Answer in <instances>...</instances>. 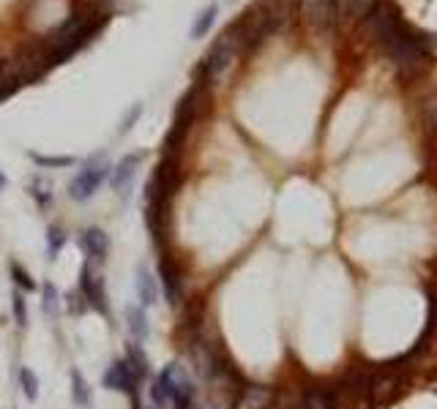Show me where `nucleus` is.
Segmentation results:
<instances>
[{
	"mask_svg": "<svg viewBox=\"0 0 437 409\" xmlns=\"http://www.w3.org/2000/svg\"><path fill=\"white\" fill-rule=\"evenodd\" d=\"M104 22H107V11H101L96 6L82 3L80 8H74L71 17L63 22L58 31H52L50 36L41 38V44L50 52V63L58 65L63 61H68L82 44H88L94 38Z\"/></svg>",
	"mask_w": 437,
	"mask_h": 409,
	"instance_id": "1",
	"label": "nucleus"
},
{
	"mask_svg": "<svg viewBox=\"0 0 437 409\" xmlns=\"http://www.w3.org/2000/svg\"><path fill=\"white\" fill-rule=\"evenodd\" d=\"M274 33L271 28V20H268V14H265V8L257 3V6H249L235 22H230L227 25V31L221 33L230 44H232V49L241 55V52H251V49H257L268 36Z\"/></svg>",
	"mask_w": 437,
	"mask_h": 409,
	"instance_id": "2",
	"label": "nucleus"
},
{
	"mask_svg": "<svg viewBox=\"0 0 437 409\" xmlns=\"http://www.w3.org/2000/svg\"><path fill=\"white\" fill-rule=\"evenodd\" d=\"M383 47H385L391 63L397 65L402 74H421V71L427 68V63H429V61H427V58H429L427 41L418 38L407 25H402Z\"/></svg>",
	"mask_w": 437,
	"mask_h": 409,
	"instance_id": "3",
	"label": "nucleus"
},
{
	"mask_svg": "<svg viewBox=\"0 0 437 409\" xmlns=\"http://www.w3.org/2000/svg\"><path fill=\"white\" fill-rule=\"evenodd\" d=\"M142 219H145V226L151 232L156 252L170 254L167 252V246H170V199L161 196L151 180H148L145 196H142Z\"/></svg>",
	"mask_w": 437,
	"mask_h": 409,
	"instance_id": "4",
	"label": "nucleus"
},
{
	"mask_svg": "<svg viewBox=\"0 0 437 409\" xmlns=\"http://www.w3.org/2000/svg\"><path fill=\"white\" fill-rule=\"evenodd\" d=\"M110 175H112V167H110V161H107V153H96V156L88 158V161L80 167V172L71 178V183H68V196H71L74 202H88V199H94L96 191L101 189V183L110 180Z\"/></svg>",
	"mask_w": 437,
	"mask_h": 409,
	"instance_id": "5",
	"label": "nucleus"
},
{
	"mask_svg": "<svg viewBox=\"0 0 437 409\" xmlns=\"http://www.w3.org/2000/svg\"><path fill=\"white\" fill-rule=\"evenodd\" d=\"M11 63V71H14V77L20 79V85H31V82H38L50 68V52H47V47L41 44V41H33L28 47H22L17 55H14V61H8Z\"/></svg>",
	"mask_w": 437,
	"mask_h": 409,
	"instance_id": "6",
	"label": "nucleus"
},
{
	"mask_svg": "<svg viewBox=\"0 0 437 409\" xmlns=\"http://www.w3.org/2000/svg\"><path fill=\"white\" fill-rule=\"evenodd\" d=\"M405 22H402V14H399V8L391 3V0H377L375 8L366 14V20H364V28L366 33L380 41V44H385L394 33L399 31Z\"/></svg>",
	"mask_w": 437,
	"mask_h": 409,
	"instance_id": "7",
	"label": "nucleus"
},
{
	"mask_svg": "<svg viewBox=\"0 0 437 409\" xmlns=\"http://www.w3.org/2000/svg\"><path fill=\"white\" fill-rule=\"evenodd\" d=\"M140 382H142V379L131 371V366L126 363V357L112 360L110 369H107L104 377H101V385H104L107 390H112V393H126V396L131 399V407L134 409H140Z\"/></svg>",
	"mask_w": 437,
	"mask_h": 409,
	"instance_id": "8",
	"label": "nucleus"
},
{
	"mask_svg": "<svg viewBox=\"0 0 437 409\" xmlns=\"http://www.w3.org/2000/svg\"><path fill=\"white\" fill-rule=\"evenodd\" d=\"M80 295L85 298L88 309L91 311H98L110 319V298H107V289H104V279L94 270V262H82L80 268V284H77Z\"/></svg>",
	"mask_w": 437,
	"mask_h": 409,
	"instance_id": "9",
	"label": "nucleus"
},
{
	"mask_svg": "<svg viewBox=\"0 0 437 409\" xmlns=\"http://www.w3.org/2000/svg\"><path fill=\"white\" fill-rule=\"evenodd\" d=\"M301 20L317 33H331L339 22L336 0H301Z\"/></svg>",
	"mask_w": 437,
	"mask_h": 409,
	"instance_id": "10",
	"label": "nucleus"
},
{
	"mask_svg": "<svg viewBox=\"0 0 437 409\" xmlns=\"http://www.w3.org/2000/svg\"><path fill=\"white\" fill-rule=\"evenodd\" d=\"M158 286H161L170 306L181 303V298H184V270L170 254H161V259H158Z\"/></svg>",
	"mask_w": 437,
	"mask_h": 409,
	"instance_id": "11",
	"label": "nucleus"
},
{
	"mask_svg": "<svg viewBox=\"0 0 437 409\" xmlns=\"http://www.w3.org/2000/svg\"><path fill=\"white\" fill-rule=\"evenodd\" d=\"M178 363H170L158 371L156 377L151 379V387H148V396H151V404L154 409H167L172 407L175 401V393H178Z\"/></svg>",
	"mask_w": 437,
	"mask_h": 409,
	"instance_id": "12",
	"label": "nucleus"
},
{
	"mask_svg": "<svg viewBox=\"0 0 437 409\" xmlns=\"http://www.w3.org/2000/svg\"><path fill=\"white\" fill-rule=\"evenodd\" d=\"M274 404H276V387L246 379L232 401V409H274Z\"/></svg>",
	"mask_w": 437,
	"mask_h": 409,
	"instance_id": "13",
	"label": "nucleus"
},
{
	"mask_svg": "<svg viewBox=\"0 0 437 409\" xmlns=\"http://www.w3.org/2000/svg\"><path fill=\"white\" fill-rule=\"evenodd\" d=\"M142 161H145V153H126V156L112 167L110 183H112V189H115V194H118L121 199H128L131 186H134V178H137Z\"/></svg>",
	"mask_w": 437,
	"mask_h": 409,
	"instance_id": "14",
	"label": "nucleus"
},
{
	"mask_svg": "<svg viewBox=\"0 0 437 409\" xmlns=\"http://www.w3.org/2000/svg\"><path fill=\"white\" fill-rule=\"evenodd\" d=\"M181 180H184V175H181V158H161L156 172H154V178H151V183L158 189V194L167 196L170 202H172V196L181 189Z\"/></svg>",
	"mask_w": 437,
	"mask_h": 409,
	"instance_id": "15",
	"label": "nucleus"
},
{
	"mask_svg": "<svg viewBox=\"0 0 437 409\" xmlns=\"http://www.w3.org/2000/svg\"><path fill=\"white\" fill-rule=\"evenodd\" d=\"M301 409H339V387L314 382L301 390Z\"/></svg>",
	"mask_w": 437,
	"mask_h": 409,
	"instance_id": "16",
	"label": "nucleus"
},
{
	"mask_svg": "<svg viewBox=\"0 0 437 409\" xmlns=\"http://www.w3.org/2000/svg\"><path fill=\"white\" fill-rule=\"evenodd\" d=\"M77 240H80V249H82L88 262H101V265H104V259H107L112 243H110V235H107L101 226H88V229H82Z\"/></svg>",
	"mask_w": 437,
	"mask_h": 409,
	"instance_id": "17",
	"label": "nucleus"
},
{
	"mask_svg": "<svg viewBox=\"0 0 437 409\" xmlns=\"http://www.w3.org/2000/svg\"><path fill=\"white\" fill-rule=\"evenodd\" d=\"M235 49H232V44L224 38V36H218L216 41L211 44V49H208V55H205V61H202V65L208 68V74L211 77H218L221 71H227L230 68V63L235 61Z\"/></svg>",
	"mask_w": 437,
	"mask_h": 409,
	"instance_id": "18",
	"label": "nucleus"
},
{
	"mask_svg": "<svg viewBox=\"0 0 437 409\" xmlns=\"http://www.w3.org/2000/svg\"><path fill=\"white\" fill-rule=\"evenodd\" d=\"M134 292H137V300L142 309H151L158 303V281L154 279V273L145 268V262L137 265V273H134Z\"/></svg>",
	"mask_w": 437,
	"mask_h": 409,
	"instance_id": "19",
	"label": "nucleus"
},
{
	"mask_svg": "<svg viewBox=\"0 0 437 409\" xmlns=\"http://www.w3.org/2000/svg\"><path fill=\"white\" fill-rule=\"evenodd\" d=\"M260 6L265 8L268 20H271V28L274 33L284 31L290 22H292V14H295V0H260Z\"/></svg>",
	"mask_w": 437,
	"mask_h": 409,
	"instance_id": "20",
	"label": "nucleus"
},
{
	"mask_svg": "<svg viewBox=\"0 0 437 409\" xmlns=\"http://www.w3.org/2000/svg\"><path fill=\"white\" fill-rule=\"evenodd\" d=\"M126 327L131 333V341L142 344L148 336H151V325H148V314L145 309L137 303V306H126Z\"/></svg>",
	"mask_w": 437,
	"mask_h": 409,
	"instance_id": "21",
	"label": "nucleus"
},
{
	"mask_svg": "<svg viewBox=\"0 0 437 409\" xmlns=\"http://www.w3.org/2000/svg\"><path fill=\"white\" fill-rule=\"evenodd\" d=\"M68 379H71V401H74V407L94 409V390H91L88 379L80 374V369H71Z\"/></svg>",
	"mask_w": 437,
	"mask_h": 409,
	"instance_id": "22",
	"label": "nucleus"
},
{
	"mask_svg": "<svg viewBox=\"0 0 437 409\" xmlns=\"http://www.w3.org/2000/svg\"><path fill=\"white\" fill-rule=\"evenodd\" d=\"M126 363L131 366V371L137 374L140 379H145L151 374V357H148V352H145V346L137 344V341H128L126 344Z\"/></svg>",
	"mask_w": 437,
	"mask_h": 409,
	"instance_id": "23",
	"label": "nucleus"
},
{
	"mask_svg": "<svg viewBox=\"0 0 437 409\" xmlns=\"http://www.w3.org/2000/svg\"><path fill=\"white\" fill-rule=\"evenodd\" d=\"M375 3L377 0H336V11H339V17L364 22L366 14L375 8Z\"/></svg>",
	"mask_w": 437,
	"mask_h": 409,
	"instance_id": "24",
	"label": "nucleus"
},
{
	"mask_svg": "<svg viewBox=\"0 0 437 409\" xmlns=\"http://www.w3.org/2000/svg\"><path fill=\"white\" fill-rule=\"evenodd\" d=\"M421 128H424L427 139L437 137V93L427 95L421 101Z\"/></svg>",
	"mask_w": 437,
	"mask_h": 409,
	"instance_id": "25",
	"label": "nucleus"
},
{
	"mask_svg": "<svg viewBox=\"0 0 437 409\" xmlns=\"http://www.w3.org/2000/svg\"><path fill=\"white\" fill-rule=\"evenodd\" d=\"M216 14H218L216 3L205 6V8L197 14L194 25H191V38H202V36H208V33H211V28H214V22H216Z\"/></svg>",
	"mask_w": 437,
	"mask_h": 409,
	"instance_id": "26",
	"label": "nucleus"
},
{
	"mask_svg": "<svg viewBox=\"0 0 437 409\" xmlns=\"http://www.w3.org/2000/svg\"><path fill=\"white\" fill-rule=\"evenodd\" d=\"M61 295H58V286L52 281H44L41 284V311L50 316H58V309H61Z\"/></svg>",
	"mask_w": 437,
	"mask_h": 409,
	"instance_id": "27",
	"label": "nucleus"
},
{
	"mask_svg": "<svg viewBox=\"0 0 437 409\" xmlns=\"http://www.w3.org/2000/svg\"><path fill=\"white\" fill-rule=\"evenodd\" d=\"M8 273H11V284H14V289H20L22 295L36 292V279H33L31 273H28L20 262H11V265H8Z\"/></svg>",
	"mask_w": 437,
	"mask_h": 409,
	"instance_id": "28",
	"label": "nucleus"
},
{
	"mask_svg": "<svg viewBox=\"0 0 437 409\" xmlns=\"http://www.w3.org/2000/svg\"><path fill=\"white\" fill-rule=\"evenodd\" d=\"M31 161L36 167H41V169H66V167H74L77 164V158L74 156H44V153H28Z\"/></svg>",
	"mask_w": 437,
	"mask_h": 409,
	"instance_id": "29",
	"label": "nucleus"
},
{
	"mask_svg": "<svg viewBox=\"0 0 437 409\" xmlns=\"http://www.w3.org/2000/svg\"><path fill=\"white\" fill-rule=\"evenodd\" d=\"M11 314H14V322L20 330H28V322H31V314H28V300L20 289H14L11 295Z\"/></svg>",
	"mask_w": 437,
	"mask_h": 409,
	"instance_id": "30",
	"label": "nucleus"
},
{
	"mask_svg": "<svg viewBox=\"0 0 437 409\" xmlns=\"http://www.w3.org/2000/svg\"><path fill=\"white\" fill-rule=\"evenodd\" d=\"M63 246H66V229L58 226V224L47 226V259H50V262L58 259V254L63 252Z\"/></svg>",
	"mask_w": 437,
	"mask_h": 409,
	"instance_id": "31",
	"label": "nucleus"
},
{
	"mask_svg": "<svg viewBox=\"0 0 437 409\" xmlns=\"http://www.w3.org/2000/svg\"><path fill=\"white\" fill-rule=\"evenodd\" d=\"M17 382H20V387H22V393H25V399L28 401H36L38 399V377H36V371L28 369V366H20V371H17Z\"/></svg>",
	"mask_w": 437,
	"mask_h": 409,
	"instance_id": "32",
	"label": "nucleus"
},
{
	"mask_svg": "<svg viewBox=\"0 0 437 409\" xmlns=\"http://www.w3.org/2000/svg\"><path fill=\"white\" fill-rule=\"evenodd\" d=\"M28 191H31L33 202H36L41 210H47V208L52 205V191H50V186H47L44 180H33L31 186H28Z\"/></svg>",
	"mask_w": 437,
	"mask_h": 409,
	"instance_id": "33",
	"label": "nucleus"
},
{
	"mask_svg": "<svg viewBox=\"0 0 437 409\" xmlns=\"http://www.w3.org/2000/svg\"><path fill=\"white\" fill-rule=\"evenodd\" d=\"M66 309H68V314H85V311H91L88 309V303H85V298L80 295V289H71L68 295H66Z\"/></svg>",
	"mask_w": 437,
	"mask_h": 409,
	"instance_id": "34",
	"label": "nucleus"
},
{
	"mask_svg": "<svg viewBox=\"0 0 437 409\" xmlns=\"http://www.w3.org/2000/svg\"><path fill=\"white\" fill-rule=\"evenodd\" d=\"M140 115H142V104H134V107L128 109V115H126L124 121H121V128H118V131H121V134H128V131H131V126L137 123V118H140Z\"/></svg>",
	"mask_w": 437,
	"mask_h": 409,
	"instance_id": "35",
	"label": "nucleus"
},
{
	"mask_svg": "<svg viewBox=\"0 0 437 409\" xmlns=\"http://www.w3.org/2000/svg\"><path fill=\"white\" fill-rule=\"evenodd\" d=\"M6 189H8V178L0 172V191H6Z\"/></svg>",
	"mask_w": 437,
	"mask_h": 409,
	"instance_id": "36",
	"label": "nucleus"
}]
</instances>
